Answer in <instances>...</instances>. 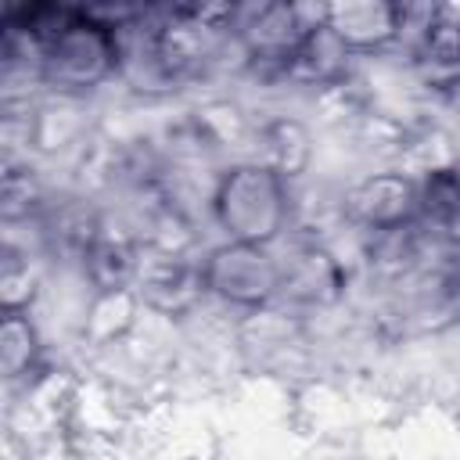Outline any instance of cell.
<instances>
[{"label": "cell", "instance_id": "13", "mask_svg": "<svg viewBox=\"0 0 460 460\" xmlns=\"http://www.w3.org/2000/svg\"><path fill=\"white\" fill-rule=\"evenodd\" d=\"M43 338L29 313H4L0 320V374L7 385L29 377L40 367Z\"/></svg>", "mask_w": 460, "mask_h": 460}, {"label": "cell", "instance_id": "16", "mask_svg": "<svg viewBox=\"0 0 460 460\" xmlns=\"http://www.w3.org/2000/svg\"><path fill=\"white\" fill-rule=\"evenodd\" d=\"M453 176H456V183H460V158H456V165H453Z\"/></svg>", "mask_w": 460, "mask_h": 460}, {"label": "cell", "instance_id": "15", "mask_svg": "<svg viewBox=\"0 0 460 460\" xmlns=\"http://www.w3.org/2000/svg\"><path fill=\"white\" fill-rule=\"evenodd\" d=\"M40 291V277L29 266V255H4V273H0V305L4 313H29L32 298Z\"/></svg>", "mask_w": 460, "mask_h": 460}, {"label": "cell", "instance_id": "3", "mask_svg": "<svg viewBox=\"0 0 460 460\" xmlns=\"http://www.w3.org/2000/svg\"><path fill=\"white\" fill-rule=\"evenodd\" d=\"M205 291L208 298L259 313L280 298V255L266 244H244V241H219L201 255Z\"/></svg>", "mask_w": 460, "mask_h": 460}, {"label": "cell", "instance_id": "6", "mask_svg": "<svg viewBox=\"0 0 460 460\" xmlns=\"http://www.w3.org/2000/svg\"><path fill=\"white\" fill-rule=\"evenodd\" d=\"M137 295H140L144 309H151L158 316H190L201 305V298H208L201 259H187L169 248L144 252Z\"/></svg>", "mask_w": 460, "mask_h": 460}, {"label": "cell", "instance_id": "9", "mask_svg": "<svg viewBox=\"0 0 460 460\" xmlns=\"http://www.w3.org/2000/svg\"><path fill=\"white\" fill-rule=\"evenodd\" d=\"M248 144H252V155L248 158L259 162V165H266V169H273L288 183H295L298 176L309 172L313 151H316L309 126L302 119H295V115L259 119L252 126V140Z\"/></svg>", "mask_w": 460, "mask_h": 460}, {"label": "cell", "instance_id": "11", "mask_svg": "<svg viewBox=\"0 0 460 460\" xmlns=\"http://www.w3.org/2000/svg\"><path fill=\"white\" fill-rule=\"evenodd\" d=\"M79 266H83V277L93 291L137 288V277H140V266H144V248H140L137 237L111 234L108 226H101L93 234V241L86 244Z\"/></svg>", "mask_w": 460, "mask_h": 460}, {"label": "cell", "instance_id": "8", "mask_svg": "<svg viewBox=\"0 0 460 460\" xmlns=\"http://www.w3.org/2000/svg\"><path fill=\"white\" fill-rule=\"evenodd\" d=\"M280 298L305 305V309H323L334 305L345 295V262L323 244V241H298L288 255H280Z\"/></svg>", "mask_w": 460, "mask_h": 460}, {"label": "cell", "instance_id": "4", "mask_svg": "<svg viewBox=\"0 0 460 460\" xmlns=\"http://www.w3.org/2000/svg\"><path fill=\"white\" fill-rule=\"evenodd\" d=\"M323 22V4H291V0H266L237 7L234 18V43L252 72H273L280 79L284 61L298 50V43Z\"/></svg>", "mask_w": 460, "mask_h": 460}, {"label": "cell", "instance_id": "1", "mask_svg": "<svg viewBox=\"0 0 460 460\" xmlns=\"http://www.w3.org/2000/svg\"><path fill=\"white\" fill-rule=\"evenodd\" d=\"M208 212L212 223L223 230V241L273 248L288 237L295 223V194L291 183L280 180L273 169L241 158L219 169L208 194Z\"/></svg>", "mask_w": 460, "mask_h": 460}, {"label": "cell", "instance_id": "5", "mask_svg": "<svg viewBox=\"0 0 460 460\" xmlns=\"http://www.w3.org/2000/svg\"><path fill=\"white\" fill-rule=\"evenodd\" d=\"M341 216L363 234H388L399 226L417 223L420 216V190L417 180L402 169H374L352 180L341 194Z\"/></svg>", "mask_w": 460, "mask_h": 460}, {"label": "cell", "instance_id": "12", "mask_svg": "<svg viewBox=\"0 0 460 460\" xmlns=\"http://www.w3.org/2000/svg\"><path fill=\"white\" fill-rule=\"evenodd\" d=\"M144 302L137 295V288H122V291H93L86 316H83V334L93 338L97 345L119 341L140 316Z\"/></svg>", "mask_w": 460, "mask_h": 460}, {"label": "cell", "instance_id": "10", "mask_svg": "<svg viewBox=\"0 0 460 460\" xmlns=\"http://www.w3.org/2000/svg\"><path fill=\"white\" fill-rule=\"evenodd\" d=\"M352 54L338 43V36L320 22L302 43L298 50L284 61L280 68V83H291V86H309V90H334L341 83H349V68H352Z\"/></svg>", "mask_w": 460, "mask_h": 460}, {"label": "cell", "instance_id": "14", "mask_svg": "<svg viewBox=\"0 0 460 460\" xmlns=\"http://www.w3.org/2000/svg\"><path fill=\"white\" fill-rule=\"evenodd\" d=\"M453 165L417 180V190H420V216L417 219L449 241L460 237V183L453 176Z\"/></svg>", "mask_w": 460, "mask_h": 460}, {"label": "cell", "instance_id": "7", "mask_svg": "<svg viewBox=\"0 0 460 460\" xmlns=\"http://www.w3.org/2000/svg\"><path fill=\"white\" fill-rule=\"evenodd\" d=\"M323 25L352 58L385 54L402 43V4L395 0H331Z\"/></svg>", "mask_w": 460, "mask_h": 460}, {"label": "cell", "instance_id": "2", "mask_svg": "<svg viewBox=\"0 0 460 460\" xmlns=\"http://www.w3.org/2000/svg\"><path fill=\"white\" fill-rule=\"evenodd\" d=\"M43 90L58 97H83L119 79V36L111 25L93 18L83 4L79 18L43 47L40 65Z\"/></svg>", "mask_w": 460, "mask_h": 460}]
</instances>
